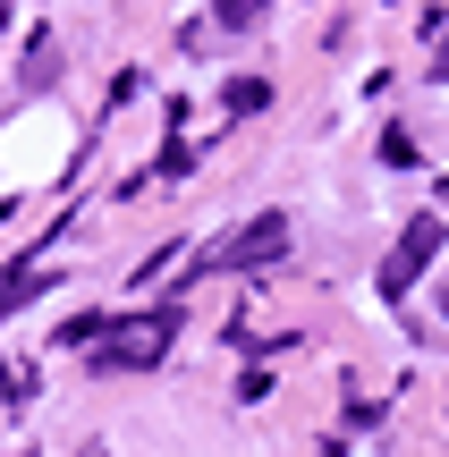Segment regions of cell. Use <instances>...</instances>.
Listing matches in <instances>:
<instances>
[{"mask_svg":"<svg viewBox=\"0 0 449 457\" xmlns=\"http://www.w3.org/2000/svg\"><path fill=\"white\" fill-rule=\"evenodd\" d=\"M433 85H449V34H441V51H433Z\"/></svg>","mask_w":449,"mask_h":457,"instance_id":"obj_7","label":"cell"},{"mask_svg":"<svg viewBox=\"0 0 449 457\" xmlns=\"http://www.w3.org/2000/svg\"><path fill=\"white\" fill-rule=\"evenodd\" d=\"M43 288H51V271H9V279H0V313L26 305V296H43Z\"/></svg>","mask_w":449,"mask_h":457,"instance_id":"obj_6","label":"cell"},{"mask_svg":"<svg viewBox=\"0 0 449 457\" xmlns=\"http://www.w3.org/2000/svg\"><path fill=\"white\" fill-rule=\"evenodd\" d=\"M280 254H288V212H254L246 228H229V237L212 245L220 271H263V262H280Z\"/></svg>","mask_w":449,"mask_h":457,"instance_id":"obj_2","label":"cell"},{"mask_svg":"<svg viewBox=\"0 0 449 457\" xmlns=\"http://www.w3.org/2000/svg\"><path fill=\"white\" fill-rule=\"evenodd\" d=\"M263 17H271V0H212V26L220 34H254Z\"/></svg>","mask_w":449,"mask_h":457,"instance_id":"obj_4","label":"cell"},{"mask_svg":"<svg viewBox=\"0 0 449 457\" xmlns=\"http://www.w3.org/2000/svg\"><path fill=\"white\" fill-rule=\"evenodd\" d=\"M433 254H441V212H416V220L399 228V254L382 262V296H407L416 271H433Z\"/></svg>","mask_w":449,"mask_h":457,"instance_id":"obj_3","label":"cell"},{"mask_svg":"<svg viewBox=\"0 0 449 457\" xmlns=\"http://www.w3.org/2000/svg\"><path fill=\"white\" fill-rule=\"evenodd\" d=\"M0 17H9V0H0Z\"/></svg>","mask_w":449,"mask_h":457,"instance_id":"obj_8","label":"cell"},{"mask_svg":"<svg viewBox=\"0 0 449 457\" xmlns=\"http://www.w3.org/2000/svg\"><path fill=\"white\" fill-rule=\"evenodd\" d=\"M263 102H271V85H263V77H229V85H220V111H237V119L263 111Z\"/></svg>","mask_w":449,"mask_h":457,"instance_id":"obj_5","label":"cell"},{"mask_svg":"<svg viewBox=\"0 0 449 457\" xmlns=\"http://www.w3.org/2000/svg\"><path fill=\"white\" fill-rule=\"evenodd\" d=\"M179 339V313H128V330H85V356L111 364V373H136V364H153L162 347Z\"/></svg>","mask_w":449,"mask_h":457,"instance_id":"obj_1","label":"cell"}]
</instances>
